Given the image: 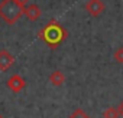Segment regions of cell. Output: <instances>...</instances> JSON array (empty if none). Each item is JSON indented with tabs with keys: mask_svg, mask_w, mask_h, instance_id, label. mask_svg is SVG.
I'll use <instances>...</instances> for the list:
<instances>
[{
	"mask_svg": "<svg viewBox=\"0 0 123 118\" xmlns=\"http://www.w3.org/2000/svg\"><path fill=\"white\" fill-rule=\"evenodd\" d=\"M0 118H5V117H3V115H2V114H0Z\"/></svg>",
	"mask_w": 123,
	"mask_h": 118,
	"instance_id": "13",
	"label": "cell"
},
{
	"mask_svg": "<svg viewBox=\"0 0 123 118\" xmlns=\"http://www.w3.org/2000/svg\"><path fill=\"white\" fill-rule=\"evenodd\" d=\"M106 10V5L103 0H88L86 3V12L91 17H98Z\"/></svg>",
	"mask_w": 123,
	"mask_h": 118,
	"instance_id": "3",
	"label": "cell"
},
{
	"mask_svg": "<svg viewBox=\"0 0 123 118\" xmlns=\"http://www.w3.org/2000/svg\"><path fill=\"white\" fill-rule=\"evenodd\" d=\"M103 118H120V114L117 111V107H109L103 112Z\"/></svg>",
	"mask_w": 123,
	"mask_h": 118,
	"instance_id": "8",
	"label": "cell"
},
{
	"mask_svg": "<svg viewBox=\"0 0 123 118\" xmlns=\"http://www.w3.org/2000/svg\"><path fill=\"white\" fill-rule=\"evenodd\" d=\"M117 111H119V114H120V117L123 118V99L119 102V105H117Z\"/></svg>",
	"mask_w": 123,
	"mask_h": 118,
	"instance_id": "12",
	"label": "cell"
},
{
	"mask_svg": "<svg viewBox=\"0 0 123 118\" xmlns=\"http://www.w3.org/2000/svg\"><path fill=\"white\" fill-rule=\"evenodd\" d=\"M7 88H9L12 92L19 94L20 91H23V89L26 88V81H25L20 75L15 74V75H12V76L7 79Z\"/></svg>",
	"mask_w": 123,
	"mask_h": 118,
	"instance_id": "4",
	"label": "cell"
},
{
	"mask_svg": "<svg viewBox=\"0 0 123 118\" xmlns=\"http://www.w3.org/2000/svg\"><path fill=\"white\" fill-rule=\"evenodd\" d=\"M68 118H91L88 114H86V111L83 108H77L73 111V114L68 117Z\"/></svg>",
	"mask_w": 123,
	"mask_h": 118,
	"instance_id": "9",
	"label": "cell"
},
{
	"mask_svg": "<svg viewBox=\"0 0 123 118\" xmlns=\"http://www.w3.org/2000/svg\"><path fill=\"white\" fill-rule=\"evenodd\" d=\"M41 15H42V10H41V7H39L38 5H35V3L26 5V6L23 7V16H25L28 20L35 22V20H38V19L41 17Z\"/></svg>",
	"mask_w": 123,
	"mask_h": 118,
	"instance_id": "6",
	"label": "cell"
},
{
	"mask_svg": "<svg viewBox=\"0 0 123 118\" xmlns=\"http://www.w3.org/2000/svg\"><path fill=\"white\" fill-rule=\"evenodd\" d=\"M15 3H16L18 6H20V7H25V6L29 3V0H15Z\"/></svg>",
	"mask_w": 123,
	"mask_h": 118,
	"instance_id": "11",
	"label": "cell"
},
{
	"mask_svg": "<svg viewBox=\"0 0 123 118\" xmlns=\"http://www.w3.org/2000/svg\"><path fill=\"white\" fill-rule=\"evenodd\" d=\"M38 38L42 39V42H45L51 49H56L68 38V32L59 22L52 19L39 30Z\"/></svg>",
	"mask_w": 123,
	"mask_h": 118,
	"instance_id": "1",
	"label": "cell"
},
{
	"mask_svg": "<svg viewBox=\"0 0 123 118\" xmlns=\"http://www.w3.org/2000/svg\"><path fill=\"white\" fill-rule=\"evenodd\" d=\"M23 16V7L18 6L15 0H2L0 2V17L7 25H15Z\"/></svg>",
	"mask_w": 123,
	"mask_h": 118,
	"instance_id": "2",
	"label": "cell"
},
{
	"mask_svg": "<svg viewBox=\"0 0 123 118\" xmlns=\"http://www.w3.org/2000/svg\"><path fill=\"white\" fill-rule=\"evenodd\" d=\"M113 59H114L117 64L123 65V48H117V49L114 50V53H113Z\"/></svg>",
	"mask_w": 123,
	"mask_h": 118,
	"instance_id": "10",
	"label": "cell"
},
{
	"mask_svg": "<svg viewBox=\"0 0 123 118\" xmlns=\"http://www.w3.org/2000/svg\"><path fill=\"white\" fill-rule=\"evenodd\" d=\"M65 81H67L65 74H64L62 71H59V69H55V71L49 75V82H51L54 86H56V88L62 86V85L65 84Z\"/></svg>",
	"mask_w": 123,
	"mask_h": 118,
	"instance_id": "7",
	"label": "cell"
},
{
	"mask_svg": "<svg viewBox=\"0 0 123 118\" xmlns=\"http://www.w3.org/2000/svg\"><path fill=\"white\" fill-rule=\"evenodd\" d=\"M13 65H15V56H13L9 50L2 49V50H0V71H2V72H6V71H9Z\"/></svg>",
	"mask_w": 123,
	"mask_h": 118,
	"instance_id": "5",
	"label": "cell"
}]
</instances>
